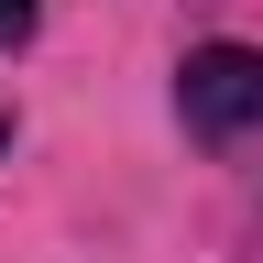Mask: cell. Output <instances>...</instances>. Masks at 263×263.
I'll list each match as a JSON object with an SVG mask.
<instances>
[{
  "instance_id": "obj_1",
  "label": "cell",
  "mask_w": 263,
  "mask_h": 263,
  "mask_svg": "<svg viewBox=\"0 0 263 263\" xmlns=\"http://www.w3.org/2000/svg\"><path fill=\"white\" fill-rule=\"evenodd\" d=\"M176 121L197 143L263 132V44H186L176 55Z\"/></svg>"
},
{
  "instance_id": "obj_3",
  "label": "cell",
  "mask_w": 263,
  "mask_h": 263,
  "mask_svg": "<svg viewBox=\"0 0 263 263\" xmlns=\"http://www.w3.org/2000/svg\"><path fill=\"white\" fill-rule=\"evenodd\" d=\"M0 154H11V110H0Z\"/></svg>"
},
{
  "instance_id": "obj_2",
  "label": "cell",
  "mask_w": 263,
  "mask_h": 263,
  "mask_svg": "<svg viewBox=\"0 0 263 263\" xmlns=\"http://www.w3.org/2000/svg\"><path fill=\"white\" fill-rule=\"evenodd\" d=\"M33 22H44V0H0V55H22Z\"/></svg>"
}]
</instances>
